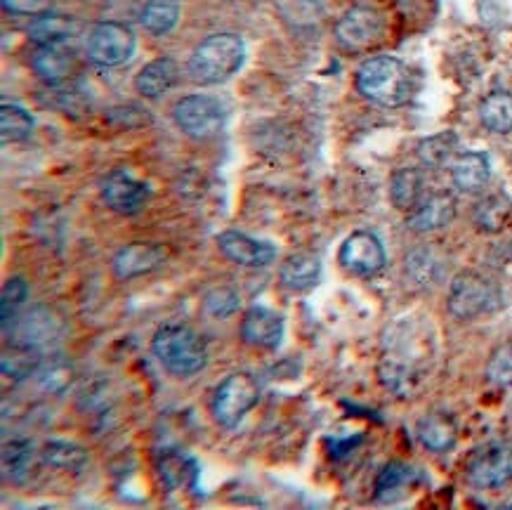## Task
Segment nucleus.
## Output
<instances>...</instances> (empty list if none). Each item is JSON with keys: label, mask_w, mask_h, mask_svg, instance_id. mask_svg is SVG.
<instances>
[{"label": "nucleus", "mask_w": 512, "mask_h": 510, "mask_svg": "<svg viewBox=\"0 0 512 510\" xmlns=\"http://www.w3.org/2000/svg\"><path fill=\"white\" fill-rule=\"evenodd\" d=\"M437 357L435 329L425 317H402L387 326L378 376L397 397H413L432 374Z\"/></svg>", "instance_id": "nucleus-1"}, {"label": "nucleus", "mask_w": 512, "mask_h": 510, "mask_svg": "<svg viewBox=\"0 0 512 510\" xmlns=\"http://www.w3.org/2000/svg\"><path fill=\"white\" fill-rule=\"evenodd\" d=\"M357 88L378 107H404L413 95V74L397 57L376 55L357 69Z\"/></svg>", "instance_id": "nucleus-2"}, {"label": "nucleus", "mask_w": 512, "mask_h": 510, "mask_svg": "<svg viewBox=\"0 0 512 510\" xmlns=\"http://www.w3.org/2000/svg\"><path fill=\"white\" fill-rule=\"evenodd\" d=\"M246 60V45L236 34L208 36L189 57V76L201 85H218L232 78Z\"/></svg>", "instance_id": "nucleus-3"}, {"label": "nucleus", "mask_w": 512, "mask_h": 510, "mask_svg": "<svg viewBox=\"0 0 512 510\" xmlns=\"http://www.w3.org/2000/svg\"><path fill=\"white\" fill-rule=\"evenodd\" d=\"M152 350L163 369L180 378L199 374L208 359L203 338L185 324H163L154 333Z\"/></svg>", "instance_id": "nucleus-4"}, {"label": "nucleus", "mask_w": 512, "mask_h": 510, "mask_svg": "<svg viewBox=\"0 0 512 510\" xmlns=\"http://www.w3.org/2000/svg\"><path fill=\"white\" fill-rule=\"evenodd\" d=\"M503 305V293L494 281L479 272H461L451 281L449 312L461 322L491 315Z\"/></svg>", "instance_id": "nucleus-5"}, {"label": "nucleus", "mask_w": 512, "mask_h": 510, "mask_svg": "<svg viewBox=\"0 0 512 510\" xmlns=\"http://www.w3.org/2000/svg\"><path fill=\"white\" fill-rule=\"evenodd\" d=\"M173 119L194 140H210L225 128L227 109L213 95H187L173 107Z\"/></svg>", "instance_id": "nucleus-6"}, {"label": "nucleus", "mask_w": 512, "mask_h": 510, "mask_svg": "<svg viewBox=\"0 0 512 510\" xmlns=\"http://www.w3.org/2000/svg\"><path fill=\"white\" fill-rule=\"evenodd\" d=\"M260 402V388L251 374H232L218 385L213 395L215 421L225 428H234L236 423Z\"/></svg>", "instance_id": "nucleus-7"}, {"label": "nucleus", "mask_w": 512, "mask_h": 510, "mask_svg": "<svg viewBox=\"0 0 512 510\" xmlns=\"http://www.w3.org/2000/svg\"><path fill=\"white\" fill-rule=\"evenodd\" d=\"M333 34H336L340 48L359 55V52H369L383 41L385 19L378 10L357 5V8H350L338 19Z\"/></svg>", "instance_id": "nucleus-8"}, {"label": "nucleus", "mask_w": 512, "mask_h": 510, "mask_svg": "<svg viewBox=\"0 0 512 510\" xmlns=\"http://www.w3.org/2000/svg\"><path fill=\"white\" fill-rule=\"evenodd\" d=\"M135 52V34L126 24L100 22L88 36V60L97 67H118Z\"/></svg>", "instance_id": "nucleus-9"}, {"label": "nucleus", "mask_w": 512, "mask_h": 510, "mask_svg": "<svg viewBox=\"0 0 512 510\" xmlns=\"http://www.w3.org/2000/svg\"><path fill=\"white\" fill-rule=\"evenodd\" d=\"M465 477L479 489L508 485L512 480V442H491L477 449L465 466Z\"/></svg>", "instance_id": "nucleus-10"}, {"label": "nucleus", "mask_w": 512, "mask_h": 510, "mask_svg": "<svg viewBox=\"0 0 512 510\" xmlns=\"http://www.w3.org/2000/svg\"><path fill=\"white\" fill-rule=\"evenodd\" d=\"M338 263L357 277H373L385 267V248L373 232H352L340 246Z\"/></svg>", "instance_id": "nucleus-11"}, {"label": "nucleus", "mask_w": 512, "mask_h": 510, "mask_svg": "<svg viewBox=\"0 0 512 510\" xmlns=\"http://www.w3.org/2000/svg\"><path fill=\"white\" fill-rule=\"evenodd\" d=\"M168 260V248L163 244H152V241H133V244L123 246L116 253L114 274L118 279L128 281L142 274H152Z\"/></svg>", "instance_id": "nucleus-12"}, {"label": "nucleus", "mask_w": 512, "mask_h": 510, "mask_svg": "<svg viewBox=\"0 0 512 510\" xmlns=\"http://www.w3.org/2000/svg\"><path fill=\"white\" fill-rule=\"evenodd\" d=\"M102 199L107 201L111 211L121 215L140 213L149 201V187L128 170H114L107 180L102 182Z\"/></svg>", "instance_id": "nucleus-13"}, {"label": "nucleus", "mask_w": 512, "mask_h": 510, "mask_svg": "<svg viewBox=\"0 0 512 510\" xmlns=\"http://www.w3.org/2000/svg\"><path fill=\"white\" fill-rule=\"evenodd\" d=\"M241 338L262 350H277L284 340V317L269 307H251L241 322Z\"/></svg>", "instance_id": "nucleus-14"}, {"label": "nucleus", "mask_w": 512, "mask_h": 510, "mask_svg": "<svg viewBox=\"0 0 512 510\" xmlns=\"http://www.w3.org/2000/svg\"><path fill=\"white\" fill-rule=\"evenodd\" d=\"M218 246L225 258L232 260L236 265L244 267H265L277 258V246L269 241H260L248 237L241 232H222L218 237Z\"/></svg>", "instance_id": "nucleus-15"}, {"label": "nucleus", "mask_w": 512, "mask_h": 510, "mask_svg": "<svg viewBox=\"0 0 512 510\" xmlns=\"http://www.w3.org/2000/svg\"><path fill=\"white\" fill-rule=\"evenodd\" d=\"M156 470H159L163 487H166L168 492H180V489H192V492H196V489H199L201 468L192 456L185 454V451H161L159 461H156Z\"/></svg>", "instance_id": "nucleus-16"}, {"label": "nucleus", "mask_w": 512, "mask_h": 510, "mask_svg": "<svg viewBox=\"0 0 512 510\" xmlns=\"http://www.w3.org/2000/svg\"><path fill=\"white\" fill-rule=\"evenodd\" d=\"M59 333V322L48 307H34L31 312L15 322L10 333V340L15 343V348L36 350L38 345L48 343Z\"/></svg>", "instance_id": "nucleus-17"}, {"label": "nucleus", "mask_w": 512, "mask_h": 510, "mask_svg": "<svg viewBox=\"0 0 512 510\" xmlns=\"http://www.w3.org/2000/svg\"><path fill=\"white\" fill-rule=\"evenodd\" d=\"M456 218V199L451 194H432L430 199L420 204L409 213L406 227L411 232H437L449 227Z\"/></svg>", "instance_id": "nucleus-18"}, {"label": "nucleus", "mask_w": 512, "mask_h": 510, "mask_svg": "<svg viewBox=\"0 0 512 510\" xmlns=\"http://www.w3.org/2000/svg\"><path fill=\"white\" fill-rule=\"evenodd\" d=\"M491 178V163L489 156L482 152H465L458 156L451 166V180L456 189L465 194H477L489 185Z\"/></svg>", "instance_id": "nucleus-19"}, {"label": "nucleus", "mask_w": 512, "mask_h": 510, "mask_svg": "<svg viewBox=\"0 0 512 510\" xmlns=\"http://www.w3.org/2000/svg\"><path fill=\"white\" fill-rule=\"evenodd\" d=\"M177 76H180V69H177L175 60L170 57H161V60L149 62L140 74L135 78L137 93L149 97V100H156L163 93H168L170 88L177 83Z\"/></svg>", "instance_id": "nucleus-20"}, {"label": "nucleus", "mask_w": 512, "mask_h": 510, "mask_svg": "<svg viewBox=\"0 0 512 510\" xmlns=\"http://www.w3.org/2000/svg\"><path fill=\"white\" fill-rule=\"evenodd\" d=\"M31 67H34V71L43 81L57 85L71 76L74 55L67 50V45H43V48L36 50Z\"/></svg>", "instance_id": "nucleus-21"}, {"label": "nucleus", "mask_w": 512, "mask_h": 510, "mask_svg": "<svg viewBox=\"0 0 512 510\" xmlns=\"http://www.w3.org/2000/svg\"><path fill=\"white\" fill-rule=\"evenodd\" d=\"M281 281L293 291L312 289L321 277V260L312 253H293L281 265Z\"/></svg>", "instance_id": "nucleus-22"}, {"label": "nucleus", "mask_w": 512, "mask_h": 510, "mask_svg": "<svg viewBox=\"0 0 512 510\" xmlns=\"http://www.w3.org/2000/svg\"><path fill=\"white\" fill-rule=\"evenodd\" d=\"M74 31L76 19L45 12V15L31 22L29 38L38 45V48H43V45H67L69 38L74 36Z\"/></svg>", "instance_id": "nucleus-23"}, {"label": "nucleus", "mask_w": 512, "mask_h": 510, "mask_svg": "<svg viewBox=\"0 0 512 510\" xmlns=\"http://www.w3.org/2000/svg\"><path fill=\"white\" fill-rule=\"evenodd\" d=\"M423 175L416 168H399L390 180V199L392 206L399 211L411 213L420 204L423 196Z\"/></svg>", "instance_id": "nucleus-24"}, {"label": "nucleus", "mask_w": 512, "mask_h": 510, "mask_svg": "<svg viewBox=\"0 0 512 510\" xmlns=\"http://www.w3.org/2000/svg\"><path fill=\"white\" fill-rule=\"evenodd\" d=\"M479 119L489 133L505 135L512 130V95L510 93H491L479 104Z\"/></svg>", "instance_id": "nucleus-25"}, {"label": "nucleus", "mask_w": 512, "mask_h": 510, "mask_svg": "<svg viewBox=\"0 0 512 510\" xmlns=\"http://www.w3.org/2000/svg\"><path fill=\"white\" fill-rule=\"evenodd\" d=\"M418 437L430 451H446L456 442V425L446 414H430L418 423Z\"/></svg>", "instance_id": "nucleus-26"}, {"label": "nucleus", "mask_w": 512, "mask_h": 510, "mask_svg": "<svg viewBox=\"0 0 512 510\" xmlns=\"http://www.w3.org/2000/svg\"><path fill=\"white\" fill-rule=\"evenodd\" d=\"M177 19H180V3L177 0H149L140 15L144 31H149L152 36L170 34L175 29Z\"/></svg>", "instance_id": "nucleus-27"}, {"label": "nucleus", "mask_w": 512, "mask_h": 510, "mask_svg": "<svg viewBox=\"0 0 512 510\" xmlns=\"http://www.w3.org/2000/svg\"><path fill=\"white\" fill-rule=\"evenodd\" d=\"M510 215H512L510 201L501 194H494V196H487V199H482L477 204L475 225H477V230H482L487 234H498L505 225H508Z\"/></svg>", "instance_id": "nucleus-28"}, {"label": "nucleus", "mask_w": 512, "mask_h": 510, "mask_svg": "<svg viewBox=\"0 0 512 510\" xmlns=\"http://www.w3.org/2000/svg\"><path fill=\"white\" fill-rule=\"evenodd\" d=\"M41 456L48 466L57 470H74V473L83 470L90 461L88 449L78 447L74 442H57V440L45 444Z\"/></svg>", "instance_id": "nucleus-29"}, {"label": "nucleus", "mask_w": 512, "mask_h": 510, "mask_svg": "<svg viewBox=\"0 0 512 510\" xmlns=\"http://www.w3.org/2000/svg\"><path fill=\"white\" fill-rule=\"evenodd\" d=\"M458 149V137L451 130H444V133H437L432 137H425L418 145V159L423 166L428 168H439L444 166L446 161H451V156L456 154Z\"/></svg>", "instance_id": "nucleus-30"}, {"label": "nucleus", "mask_w": 512, "mask_h": 510, "mask_svg": "<svg viewBox=\"0 0 512 510\" xmlns=\"http://www.w3.org/2000/svg\"><path fill=\"white\" fill-rule=\"evenodd\" d=\"M0 133H3V142H22L34 133V119L29 111L17 104H3L0 107Z\"/></svg>", "instance_id": "nucleus-31"}, {"label": "nucleus", "mask_w": 512, "mask_h": 510, "mask_svg": "<svg viewBox=\"0 0 512 510\" xmlns=\"http://www.w3.org/2000/svg\"><path fill=\"white\" fill-rule=\"evenodd\" d=\"M411 480H413V470L406 466V463H399V461L387 463V466L380 470L376 480V499L380 501L392 499V496L402 492L404 487H409Z\"/></svg>", "instance_id": "nucleus-32"}, {"label": "nucleus", "mask_w": 512, "mask_h": 510, "mask_svg": "<svg viewBox=\"0 0 512 510\" xmlns=\"http://www.w3.org/2000/svg\"><path fill=\"white\" fill-rule=\"evenodd\" d=\"M34 463V444L31 442H10L3 449V470L5 477L22 482Z\"/></svg>", "instance_id": "nucleus-33"}, {"label": "nucleus", "mask_w": 512, "mask_h": 510, "mask_svg": "<svg viewBox=\"0 0 512 510\" xmlns=\"http://www.w3.org/2000/svg\"><path fill=\"white\" fill-rule=\"evenodd\" d=\"M29 296V284L24 277H12L3 286V296H0V317H3V329L8 331L10 324L17 322V312L22 310L24 300Z\"/></svg>", "instance_id": "nucleus-34"}, {"label": "nucleus", "mask_w": 512, "mask_h": 510, "mask_svg": "<svg viewBox=\"0 0 512 510\" xmlns=\"http://www.w3.org/2000/svg\"><path fill=\"white\" fill-rule=\"evenodd\" d=\"M487 378L501 388H512V340L494 350L487 362Z\"/></svg>", "instance_id": "nucleus-35"}, {"label": "nucleus", "mask_w": 512, "mask_h": 510, "mask_svg": "<svg viewBox=\"0 0 512 510\" xmlns=\"http://www.w3.org/2000/svg\"><path fill=\"white\" fill-rule=\"evenodd\" d=\"M406 272H409V277L413 281H418V284L430 286L432 281L437 279L439 265H437L435 255H432L430 251H416L406 258Z\"/></svg>", "instance_id": "nucleus-36"}, {"label": "nucleus", "mask_w": 512, "mask_h": 510, "mask_svg": "<svg viewBox=\"0 0 512 510\" xmlns=\"http://www.w3.org/2000/svg\"><path fill=\"white\" fill-rule=\"evenodd\" d=\"M203 307H206L208 315L218 319L229 317L239 310V296H236V291L229 289V286H218V289L208 293L206 300H203Z\"/></svg>", "instance_id": "nucleus-37"}, {"label": "nucleus", "mask_w": 512, "mask_h": 510, "mask_svg": "<svg viewBox=\"0 0 512 510\" xmlns=\"http://www.w3.org/2000/svg\"><path fill=\"white\" fill-rule=\"evenodd\" d=\"M69 376H71V369L67 364H50L48 369L41 374V383L45 390H62L64 385L69 383Z\"/></svg>", "instance_id": "nucleus-38"}, {"label": "nucleus", "mask_w": 512, "mask_h": 510, "mask_svg": "<svg viewBox=\"0 0 512 510\" xmlns=\"http://www.w3.org/2000/svg\"><path fill=\"white\" fill-rule=\"evenodd\" d=\"M3 8L15 15H45L50 10V0H3Z\"/></svg>", "instance_id": "nucleus-39"}]
</instances>
